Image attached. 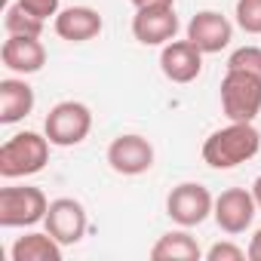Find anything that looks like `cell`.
<instances>
[{"label": "cell", "mask_w": 261, "mask_h": 261, "mask_svg": "<svg viewBox=\"0 0 261 261\" xmlns=\"http://www.w3.org/2000/svg\"><path fill=\"white\" fill-rule=\"evenodd\" d=\"M261 151V133L255 123H227L203 142V163L212 169H237Z\"/></svg>", "instance_id": "1"}, {"label": "cell", "mask_w": 261, "mask_h": 261, "mask_svg": "<svg viewBox=\"0 0 261 261\" xmlns=\"http://www.w3.org/2000/svg\"><path fill=\"white\" fill-rule=\"evenodd\" d=\"M49 148L53 142L46 139V133H16L13 139H7L0 145V175L4 178H28L37 175L40 169H46L49 163Z\"/></svg>", "instance_id": "2"}, {"label": "cell", "mask_w": 261, "mask_h": 261, "mask_svg": "<svg viewBox=\"0 0 261 261\" xmlns=\"http://www.w3.org/2000/svg\"><path fill=\"white\" fill-rule=\"evenodd\" d=\"M221 111L233 123H255V117L261 114V77L246 71H224Z\"/></svg>", "instance_id": "3"}, {"label": "cell", "mask_w": 261, "mask_h": 261, "mask_svg": "<svg viewBox=\"0 0 261 261\" xmlns=\"http://www.w3.org/2000/svg\"><path fill=\"white\" fill-rule=\"evenodd\" d=\"M89 129H92V111H89V105L74 101V98L53 105L46 120H43V133L56 148L80 145L89 136Z\"/></svg>", "instance_id": "4"}, {"label": "cell", "mask_w": 261, "mask_h": 261, "mask_svg": "<svg viewBox=\"0 0 261 261\" xmlns=\"http://www.w3.org/2000/svg\"><path fill=\"white\" fill-rule=\"evenodd\" d=\"M49 200L40 188H4L0 191V227H34L46 218Z\"/></svg>", "instance_id": "5"}, {"label": "cell", "mask_w": 261, "mask_h": 261, "mask_svg": "<svg viewBox=\"0 0 261 261\" xmlns=\"http://www.w3.org/2000/svg\"><path fill=\"white\" fill-rule=\"evenodd\" d=\"M212 209H215V197L200 181H181L166 197V215L178 227H197V224H203L212 215Z\"/></svg>", "instance_id": "6"}, {"label": "cell", "mask_w": 261, "mask_h": 261, "mask_svg": "<svg viewBox=\"0 0 261 261\" xmlns=\"http://www.w3.org/2000/svg\"><path fill=\"white\" fill-rule=\"evenodd\" d=\"M255 215H258V203H255V197H252V188H249V191H246V188H227V191H221V194L215 197L212 218H215V224H218L224 233H230V237L246 233V230L252 227Z\"/></svg>", "instance_id": "7"}, {"label": "cell", "mask_w": 261, "mask_h": 261, "mask_svg": "<svg viewBox=\"0 0 261 261\" xmlns=\"http://www.w3.org/2000/svg\"><path fill=\"white\" fill-rule=\"evenodd\" d=\"M43 227H46L62 246H77V243L86 237L89 215H86V209H83L80 200H74V197H59V200H49Z\"/></svg>", "instance_id": "8"}, {"label": "cell", "mask_w": 261, "mask_h": 261, "mask_svg": "<svg viewBox=\"0 0 261 261\" xmlns=\"http://www.w3.org/2000/svg\"><path fill=\"white\" fill-rule=\"evenodd\" d=\"M108 166L117 175H145L154 166V145L145 136L126 133L108 145Z\"/></svg>", "instance_id": "9"}, {"label": "cell", "mask_w": 261, "mask_h": 261, "mask_svg": "<svg viewBox=\"0 0 261 261\" xmlns=\"http://www.w3.org/2000/svg\"><path fill=\"white\" fill-rule=\"evenodd\" d=\"M188 40H191L200 53L215 56V53H221V49L230 46V40H233V25H230L227 16H221V13H215V10H200V13L188 22Z\"/></svg>", "instance_id": "10"}, {"label": "cell", "mask_w": 261, "mask_h": 261, "mask_svg": "<svg viewBox=\"0 0 261 261\" xmlns=\"http://www.w3.org/2000/svg\"><path fill=\"white\" fill-rule=\"evenodd\" d=\"M178 34V16L175 7H148L136 10L133 16V37L142 46H166Z\"/></svg>", "instance_id": "11"}, {"label": "cell", "mask_w": 261, "mask_h": 261, "mask_svg": "<svg viewBox=\"0 0 261 261\" xmlns=\"http://www.w3.org/2000/svg\"><path fill=\"white\" fill-rule=\"evenodd\" d=\"M203 56L188 37L185 40H169L160 49V71L172 83H194L203 71Z\"/></svg>", "instance_id": "12"}, {"label": "cell", "mask_w": 261, "mask_h": 261, "mask_svg": "<svg viewBox=\"0 0 261 261\" xmlns=\"http://www.w3.org/2000/svg\"><path fill=\"white\" fill-rule=\"evenodd\" d=\"M0 59H4V68L28 77L43 71L46 65V46L40 43V37H22V34H7L4 46H0Z\"/></svg>", "instance_id": "13"}, {"label": "cell", "mask_w": 261, "mask_h": 261, "mask_svg": "<svg viewBox=\"0 0 261 261\" xmlns=\"http://www.w3.org/2000/svg\"><path fill=\"white\" fill-rule=\"evenodd\" d=\"M53 28L68 43H86V40H95L101 34L105 22H101L98 10H92V7H65L53 19Z\"/></svg>", "instance_id": "14"}, {"label": "cell", "mask_w": 261, "mask_h": 261, "mask_svg": "<svg viewBox=\"0 0 261 261\" xmlns=\"http://www.w3.org/2000/svg\"><path fill=\"white\" fill-rule=\"evenodd\" d=\"M34 89L25 77H7L0 80V123L13 126L19 120H25L34 111Z\"/></svg>", "instance_id": "15"}, {"label": "cell", "mask_w": 261, "mask_h": 261, "mask_svg": "<svg viewBox=\"0 0 261 261\" xmlns=\"http://www.w3.org/2000/svg\"><path fill=\"white\" fill-rule=\"evenodd\" d=\"M62 243L49 233V230H31L25 237H19L10 249L13 261H62Z\"/></svg>", "instance_id": "16"}, {"label": "cell", "mask_w": 261, "mask_h": 261, "mask_svg": "<svg viewBox=\"0 0 261 261\" xmlns=\"http://www.w3.org/2000/svg\"><path fill=\"white\" fill-rule=\"evenodd\" d=\"M151 258H154V261H200V258H203V249H200V243L188 233V227H181V230L163 233V237L151 246Z\"/></svg>", "instance_id": "17"}, {"label": "cell", "mask_w": 261, "mask_h": 261, "mask_svg": "<svg viewBox=\"0 0 261 261\" xmlns=\"http://www.w3.org/2000/svg\"><path fill=\"white\" fill-rule=\"evenodd\" d=\"M43 19H37V16H31L19 0L16 4H10L7 7V13H4V28H7V34H22V37H40L43 34Z\"/></svg>", "instance_id": "18"}, {"label": "cell", "mask_w": 261, "mask_h": 261, "mask_svg": "<svg viewBox=\"0 0 261 261\" xmlns=\"http://www.w3.org/2000/svg\"><path fill=\"white\" fill-rule=\"evenodd\" d=\"M227 71H246L261 77V46H240L227 59Z\"/></svg>", "instance_id": "19"}, {"label": "cell", "mask_w": 261, "mask_h": 261, "mask_svg": "<svg viewBox=\"0 0 261 261\" xmlns=\"http://www.w3.org/2000/svg\"><path fill=\"white\" fill-rule=\"evenodd\" d=\"M233 16L246 34H261V0H237Z\"/></svg>", "instance_id": "20"}, {"label": "cell", "mask_w": 261, "mask_h": 261, "mask_svg": "<svg viewBox=\"0 0 261 261\" xmlns=\"http://www.w3.org/2000/svg\"><path fill=\"white\" fill-rule=\"evenodd\" d=\"M243 258H249V252L240 249L230 240H221V243H215V246L206 249V261H243Z\"/></svg>", "instance_id": "21"}, {"label": "cell", "mask_w": 261, "mask_h": 261, "mask_svg": "<svg viewBox=\"0 0 261 261\" xmlns=\"http://www.w3.org/2000/svg\"><path fill=\"white\" fill-rule=\"evenodd\" d=\"M19 4H22L31 16H37V19L46 22L49 16H53V19L59 16V4H62V0H19Z\"/></svg>", "instance_id": "22"}, {"label": "cell", "mask_w": 261, "mask_h": 261, "mask_svg": "<svg viewBox=\"0 0 261 261\" xmlns=\"http://www.w3.org/2000/svg\"><path fill=\"white\" fill-rule=\"evenodd\" d=\"M249 261H261V227L252 233V240H249Z\"/></svg>", "instance_id": "23"}, {"label": "cell", "mask_w": 261, "mask_h": 261, "mask_svg": "<svg viewBox=\"0 0 261 261\" xmlns=\"http://www.w3.org/2000/svg\"><path fill=\"white\" fill-rule=\"evenodd\" d=\"M136 10H148V7H175V0H129Z\"/></svg>", "instance_id": "24"}, {"label": "cell", "mask_w": 261, "mask_h": 261, "mask_svg": "<svg viewBox=\"0 0 261 261\" xmlns=\"http://www.w3.org/2000/svg\"><path fill=\"white\" fill-rule=\"evenodd\" d=\"M252 197H255V203H258V209H261V175L252 181Z\"/></svg>", "instance_id": "25"}]
</instances>
